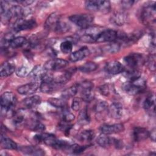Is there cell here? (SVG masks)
<instances>
[{"label": "cell", "mask_w": 156, "mask_h": 156, "mask_svg": "<svg viewBox=\"0 0 156 156\" xmlns=\"http://www.w3.org/2000/svg\"><path fill=\"white\" fill-rule=\"evenodd\" d=\"M39 87L37 82H32L20 86L17 88V91L22 95H31L37 90Z\"/></svg>", "instance_id": "14"}, {"label": "cell", "mask_w": 156, "mask_h": 156, "mask_svg": "<svg viewBox=\"0 0 156 156\" xmlns=\"http://www.w3.org/2000/svg\"><path fill=\"white\" fill-rule=\"evenodd\" d=\"M30 73V71L28 67L26 66H21L19 67L16 71V74L19 77H24L28 76Z\"/></svg>", "instance_id": "41"}, {"label": "cell", "mask_w": 156, "mask_h": 156, "mask_svg": "<svg viewBox=\"0 0 156 156\" xmlns=\"http://www.w3.org/2000/svg\"><path fill=\"white\" fill-rule=\"evenodd\" d=\"M20 151L24 154L33 155H42L44 154V151L34 146H24L19 148Z\"/></svg>", "instance_id": "24"}, {"label": "cell", "mask_w": 156, "mask_h": 156, "mask_svg": "<svg viewBox=\"0 0 156 156\" xmlns=\"http://www.w3.org/2000/svg\"><path fill=\"white\" fill-rule=\"evenodd\" d=\"M79 88L80 89L81 99L83 101L90 102L94 98L93 83L89 81L85 80L81 83H78Z\"/></svg>", "instance_id": "5"}, {"label": "cell", "mask_w": 156, "mask_h": 156, "mask_svg": "<svg viewBox=\"0 0 156 156\" xmlns=\"http://www.w3.org/2000/svg\"><path fill=\"white\" fill-rule=\"evenodd\" d=\"M124 130V126L121 123L113 124H104L100 127V130L103 134L110 135L122 132Z\"/></svg>", "instance_id": "12"}, {"label": "cell", "mask_w": 156, "mask_h": 156, "mask_svg": "<svg viewBox=\"0 0 156 156\" xmlns=\"http://www.w3.org/2000/svg\"><path fill=\"white\" fill-rule=\"evenodd\" d=\"M60 21V15L57 13L51 14L45 21V27L48 29H52L54 30L57 24Z\"/></svg>", "instance_id": "22"}, {"label": "cell", "mask_w": 156, "mask_h": 156, "mask_svg": "<svg viewBox=\"0 0 156 156\" xmlns=\"http://www.w3.org/2000/svg\"><path fill=\"white\" fill-rule=\"evenodd\" d=\"M128 20V15L124 12H116L114 13L110 18V22L116 26L124 25Z\"/></svg>", "instance_id": "16"}, {"label": "cell", "mask_w": 156, "mask_h": 156, "mask_svg": "<svg viewBox=\"0 0 156 156\" xmlns=\"http://www.w3.org/2000/svg\"><path fill=\"white\" fill-rule=\"evenodd\" d=\"M140 19L143 23L149 25L155 21V4L147 3L141 10L140 13Z\"/></svg>", "instance_id": "4"}, {"label": "cell", "mask_w": 156, "mask_h": 156, "mask_svg": "<svg viewBox=\"0 0 156 156\" xmlns=\"http://www.w3.org/2000/svg\"><path fill=\"white\" fill-rule=\"evenodd\" d=\"M68 65V62L62 58H53L46 62L44 67L47 71H58Z\"/></svg>", "instance_id": "10"}, {"label": "cell", "mask_w": 156, "mask_h": 156, "mask_svg": "<svg viewBox=\"0 0 156 156\" xmlns=\"http://www.w3.org/2000/svg\"><path fill=\"white\" fill-rule=\"evenodd\" d=\"M1 145L4 149L15 150L18 149L17 144L10 138L5 136L2 133L1 136Z\"/></svg>", "instance_id": "26"}, {"label": "cell", "mask_w": 156, "mask_h": 156, "mask_svg": "<svg viewBox=\"0 0 156 156\" xmlns=\"http://www.w3.org/2000/svg\"><path fill=\"white\" fill-rule=\"evenodd\" d=\"M88 146H80L77 144H74L73 145L69 146L68 149L74 154H80L83 152Z\"/></svg>", "instance_id": "42"}, {"label": "cell", "mask_w": 156, "mask_h": 156, "mask_svg": "<svg viewBox=\"0 0 156 156\" xmlns=\"http://www.w3.org/2000/svg\"><path fill=\"white\" fill-rule=\"evenodd\" d=\"M69 28L70 26L69 24H68L66 22L60 20L54 29V31L58 34H63L68 32L69 30Z\"/></svg>", "instance_id": "36"}, {"label": "cell", "mask_w": 156, "mask_h": 156, "mask_svg": "<svg viewBox=\"0 0 156 156\" xmlns=\"http://www.w3.org/2000/svg\"><path fill=\"white\" fill-rule=\"evenodd\" d=\"M28 44V41L25 37H15L10 43V47L13 49L23 47Z\"/></svg>", "instance_id": "30"}, {"label": "cell", "mask_w": 156, "mask_h": 156, "mask_svg": "<svg viewBox=\"0 0 156 156\" xmlns=\"http://www.w3.org/2000/svg\"><path fill=\"white\" fill-rule=\"evenodd\" d=\"M98 65L93 62H88L79 66V69L83 73H90L97 69Z\"/></svg>", "instance_id": "33"}, {"label": "cell", "mask_w": 156, "mask_h": 156, "mask_svg": "<svg viewBox=\"0 0 156 156\" xmlns=\"http://www.w3.org/2000/svg\"><path fill=\"white\" fill-rule=\"evenodd\" d=\"M122 88L129 94H138L143 92L146 88V81L141 77L134 81H128L123 85Z\"/></svg>", "instance_id": "1"}, {"label": "cell", "mask_w": 156, "mask_h": 156, "mask_svg": "<svg viewBox=\"0 0 156 156\" xmlns=\"http://www.w3.org/2000/svg\"><path fill=\"white\" fill-rule=\"evenodd\" d=\"M118 36V32L112 29H104L98 36L96 42L105 43L116 41Z\"/></svg>", "instance_id": "9"}, {"label": "cell", "mask_w": 156, "mask_h": 156, "mask_svg": "<svg viewBox=\"0 0 156 156\" xmlns=\"http://www.w3.org/2000/svg\"><path fill=\"white\" fill-rule=\"evenodd\" d=\"M60 49L64 54L71 53L73 49V43L70 40H65L61 43Z\"/></svg>", "instance_id": "37"}, {"label": "cell", "mask_w": 156, "mask_h": 156, "mask_svg": "<svg viewBox=\"0 0 156 156\" xmlns=\"http://www.w3.org/2000/svg\"><path fill=\"white\" fill-rule=\"evenodd\" d=\"M90 54L89 49L86 46H83L79 50L72 52L69 55V60L71 62H76L82 60Z\"/></svg>", "instance_id": "18"}, {"label": "cell", "mask_w": 156, "mask_h": 156, "mask_svg": "<svg viewBox=\"0 0 156 156\" xmlns=\"http://www.w3.org/2000/svg\"><path fill=\"white\" fill-rule=\"evenodd\" d=\"M36 26L37 23L35 20H25L24 18H21L14 22L13 25V29L15 32H18L22 30L32 29L35 28Z\"/></svg>", "instance_id": "8"}, {"label": "cell", "mask_w": 156, "mask_h": 156, "mask_svg": "<svg viewBox=\"0 0 156 156\" xmlns=\"http://www.w3.org/2000/svg\"><path fill=\"white\" fill-rule=\"evenodd\" d=\"M108 104L106 101H102V100H99L96 102V103L94 105V111L97 113H101L105 110L108 108Z\"/></svg>", "instance_id": "38"}, {"label": "cell", "mask_w": 156, "mask_h": 156, "mask_svg": "<svg viewBox=\"0 0 156 156\" xmlns=\"http://www.w3.org/2000/svg\"><path fill=\"white\" fill-rule=\"evenodd\" d=\"M82 99L80 98H74L73 100L71 107L73 110L74 111H78L80 109L82 106Z\"/></svg>", "instance_id": "44"}, {"label": "cell", "mask_w": 156, "mask_h": 156, "mask_svg": "<svg viewBox=\"0 0 156 156\" xmlns=\"http://www.w3.org/2000/svg\"><path fill=\"white\" fill-rule=\"evenodd\" d=\"M105 70L110 74L116 75L122 73L124 70V68L123 65L118 61L113 60L106 63Z\"/></svg>", "instance_id": "13"}, {"label": "cell", "mask_w": 156, "mask_h": 156, "mask_svg": "<svg viewBox=\"0 0 156 156\" xmlns=\"http://www.w3.org/2000/svg\"><path fill=\"white\" fill-rule=\"evenodd\" d=\"M79 91V85L74 84L69 88L65 89L63 91L62 96L65 99H68L70 98L74 97Z\"/></svg>", "instance_id": "28"}, {"label": "cell", "mask_w": 156, "mask_h": 156, "mask_svg": "<svg viewBox=\"0 0 156 156\" xmlns=\"http://www.w3.org/2000/svg\"><path fill=\"white\" fill-rule=\"evenodd\" d=\"M44 66L41 65H37L35 66L30 71L29 74V77L30 79L34 80V81L41 80L44 75L48 72Z\"/></svg>", "instance_id": "19"}, {"label": "cell", "mask_w": 156, "mask_h": 156, "mask_svg": "<svg viewBox=\"0 0 156 156\" xmlns=\"http://www.w3.org/2000/svg\"><path fill=\"white\" fill-rule=\"evenodd\" d=\"M16 102L15 96L12 92H4L1 96V109L13 108Z\"/></svg>", "instance_id": "11"}, {"label": "cell", "mask_w": 156, "mask_h": 156, "mask_svg": "<svg viewBox=\"0 0 156 156\" xmlns=\"http://www.w3.org/2000/svg\"><path fill=\"white\" fill-rule=\"evenodd\" d=\"M133 2H134L133 1H130V0L121 1V5H122V8H124V9H128L130 8L132 6Z\"/></svg>", "instance_id": "47"}, {"label": "cell", "mask_w": 156, "mask_h": 156, "mask_svg": "<svg viewBox=\"0 0 156 156\" xmlns=\"http://www.w3.org/2000/svg\"><path fill=\"white\" fill-rule=\"evenodd\" d=\"M65 108H63L64 110L62 113V120L66 122H71L75 119V116L69 111H68Z\"/></svg>", "instance_id": "43"}, {"label": "cell", "mask_w": 156, "mask_h": 156, "mask_svg": "<svg viewBox=\"0 0 156 156\" xmlns=\"http://www.w3.org/2000/svg\"><path fill=\"white\" fill-rule=\"evenodd\" d=\"M149 132L144 127H136L133 130V140L136 142L144 141L149 137Z\"/></svg>", "instance_id": "20"}, {"label": "cell", "mask_w": 156, "mask_h": 156, "mask_svg": "<svg viewBox=\"0 0 156 156\" xmlns=\"http://www.w3.org/2000/svg\"><path fill=\"white\" fill-rule=\"evenodd\" d=\"M126 65L131 69H137L145 63L143 56L138 53H131L124 58Z\"/></svg>", "instance_id": "6"}, {"label": "cell", "mask_w": 156, "mask_h": 156, "mask_svg": "<svg viewBox=\"0 0 156 156\" xmlns=\"http://www.w3.org/2000/svg\"><path fill=\"white\" fill-rule=\"evenodd\" d=\"M149 136L151 137V140L153 141H155V129L154 128L149 133Z\"/></svg>", "instance_id": "48"}, {"label": "cell", "mask_w": 156, "mask_h": 156, "mask_svg": "<svg viewBox=\"0 0 156 156\" xmlns=\"http://www.w3.org/2000/svg\"><path fill=\"white\" fill-rule=\"evenodd\" d=\"M155 96L154 94H151L144 100L143 103V107L146 110H149L155 106Z\"/></svg>", "instance_id": "39"}, {"label": "cell", "mask_w": 156, "mask_h": 156, "mask_svg": "<svg viewBox=\"0 0 156 156\" xmlns=\"http://www.w3.org/2000/svg\"><path fill=\"white\" fill-rule=\"evenodd\" d=\"M85 7L88 10L93 12H100L103 13H108L111 9V4L108 1H86L85 2Z\"/></svg>", "instance_id": "2"}, {"label": "cell", "mask_w": 156, "mask_h": 156, "mask_svg": "<svg viewBox=\"0 0 156 156\" xmlns=\"http://www.w3.org/2000/svg\"><path fill=\"white\" fill-rule=\"evenodd\" d=\"M95 136L94 132L92 130H85L78 135V139L81 141H91Z\"/></svg>", "instance_id": "31"}, {"label": "cell", "mask_w": 156, "mask_h": 156, "mask_svg": "<svg viewBox=\"0 0 156 156\" xmlns=\"http://www.w3.org/2000/svg\"><path fill=\"white\" fill-rule=\"evenodd\" d=\"M99 90L101 94L105 96H108L110 93V88L107 84H104V85L100 86L99 87Z\"/></svg>", "instance_id": "46"}, {"label": "cell", "mask_w": 156, "mask_h": 156, "mask_svg": "<svg viewBox=\"0 0 156 156\" xmlns=\"http://www.w3.org/2000/svg\"><path fill=\"white\" fill-rule=\"evenodd\" d=\"M108 115L113 119H120L123 114V106L119 102H113L108 107Z\"/></svg>", "instance_id": "15"}, {"label": "cell", "mask_w": 156, "mask_h": 156, "mask_svg": "<svg viewBox=\"0 0 156 156\" xmlns=\"http://www.w3.org/2000/svg\"><path fill=\"white\" fill-rule=\"evenodd\" d=\"M90 119L88 115L87 108H84L79 113L78 116V122L81 125H86L90 122Z\"/></svg>", "instance_id": "34"}, {"label": "cell", "mask_w": 156, "mask_h": 156, "mask_svg": "<svg viewBox=\"0 0 156 156\" xmlns=\"http://www.w3.org/2000/svg\"><path fill=\"white\" fill-rule=\"evenodd\" d=\"M146 63L150 70L155 71V54H151V55L146 60Z\"/></svg>", "instance_id": "45"}, {"label": "cell", "mask_w": 156, "mask_h": 156, "mask_svg": "<svg viewBox=\"0 0 156 156\" xmlns=\"http://www.w3.org/2000/svg\"><path fill=\"white\" fill-rule=\"evenodd\" d=\"M66 99L62 98H49L48 101V102L53 107L58 108H65L66 107Z\"/></svg>", "instance_id": "32"}, {"label": "cell", "mask_w": 156, "mask_h": 156, "mask_svg": "<svg viewBox=\"0 0 156 156\" xmlns=\"http://www.w3.org/2000/svg\"><path fill=\"white\" fill-rule=\"evenodd\" d=\"M29 127L31 130L41 132L45 130V126L43 124L40 122V121H36V120H32L30 124H29Z\"/></svg>", "instance_id": "35"}, {"label": "cell", "mask_w": 156, "mask_h": 156, "mask_svg": "<svg viewBox=\"0 0 156 156\" xmlns=\"http://www.w3.org/2000/svg\"><path fill=\"white\" fill-rule=\"evenodd\" d=\"M74 71H73L71 69H69L64 71L63 73L58 74L57 76H54V82L58 85L65 84L69 81Z\"/></svg>", "instance_id": "23"}, {"label": "cell", "mask_w": 156, "mask_h": 156, "mask_svg": "<svg viewBox=\"0 0 156 156\" xmlns=\"http://www.w3.org/2000/svg\"><path fill=\"white\" fill-rule=\"evenodd\" d=\"M122 73L128 81H134L141 77V73L138 69L129 68L127 70H124Z\"/></svg>", "instance_id": "27"}, {"label": "cell", "mask_w": 156, "mask_h": 156, "mask_svg": "<svg viewBox=\"0 0 156 156\" xmlns=\"http://www.w3.org/2000/svg\"><path fill=\"white\" fill-rule=\"evenodd\" d=\"M41 102V98L38 95L27 97L21 101V105L24 108H34Z\"/></svg>", "instance_id": "21"}, {"label": "cell", "mask_w": 156, "mask_h": 156, "mask_svg": "<svg viewBox=\"0 0 156 156\" xmlns=\"http://www.w3.org/2000/svg\"><path fill=\"white\" fill-rule=\"evenodd\" d=\"M121 44L117 41L110 42V43L105 45L102 48V51L104 52L109 54H115L118 52L121 48Z\"/></svg>", "instance_id": "29"}, {"label": "cell", "mask_w": 156, "mask_h": 156, "mask_svg": "<svg viewBox=\"0 0 156 156\" xmlns=\"http://www.w3.org/2000/svg\"><path fill=\"white\" fill-rule=\"evenodd\" d=\"M79 40L83 43H93L96 42V38L89 34H87V33L84 32L82 35H81L79 37Z\"/></svg>", "instance_id": "40"}, {"label": "cell", "mask_w": 156, "mask_h": 156, "mask_svg": "<svg viewBox=\"0 0 156 156\" xmlns=\"http://www.w3.org/2000/svg\"><path fill=\"white\" fill-rule=\"evenodd\" d=\"M60 85L55 82H41L40 85V91L44 93H51L55 91Z\"/></svg>", "instance_id": "25"}, {"label": "cell", "mask_w": 156, "mask_h": 156, "mask_svg": "<svg viewBox=\"0 0 156 156\" xmlns=\"http://www.w3.org/2000/svg\"><path fill=\"white\" fill-rule=\"evenodd\" d=\"M97 143L102 147H107L111 146H114L117 149L122 147V143L116 138L110 137L105 134L99 135L97 138Z\"/></svg>", "instance_id": "7"}, {"label": "cell", "mask_w": 156, "mask_h": 156, "mask_svg": "<svg viewBox=\"0 0 156 156\" xmlns=\"http://www.w3.org/2000/svg\"><path fill=\"white\" fill-rule=\"evenodd\" d=\"M15 70V64L11 60L4 62L1 66L0 75L1 77H6L12 74Z\"/></svg>", "instance_id": "17"}, {"label": "cell", "mask_w": 156, "mask_h": 156, "mask_svg": "<svg viewBox=\"0 0 156 156\" xmlns=\"http://www.w3.org/2000/svg\"><path fill=\"white\" fill-rule=\"evenodd\" d=\"M69 20L82 29H85L91 26L94 17L91 14L88 13L76 14L70 16Z\"/></svg>", "instance_id": "3"}]
</instances>
